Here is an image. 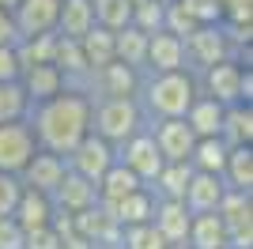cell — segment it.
<instances>
[{
  "label": "cell",
  "mask_w": 253,
  "mask_h": 249,
  "mask_svg": "<svg viewBox=\"0 0 253 249\" xmlns=\"http://www.w3.org/2000/svg\"><path fill=\"white\" fill-rule=\"evenodd\" d=\"M11 45H19V31L8 11H0V49H11Z\"/></svg>",
  "instance_id": "f35d334b"
},
{
  "label": "cell",
  "mask_w": 253,
  "mask_h": 249,
  "mask_svg": "<svg viewBox=\"0 0 253 249\" xmlns=\"http://www.w3.org/2000/svg\"><path fill=\"white\" fill-rule=\"evenodd\" d=\"M140 83H144V72H132L125 64H106L91 76V87H87V98H136Z\"/></svg>",
  "instance_id": "30bf717a"
},
{
  "label": "cell",
  "mask_w": 253,
  "mask_h": 249,
  "mask_svg": "<svg viewBox=\"0 0 253 249\" xmlns=\"http://www.w3.org/2000/svg\"><path fill=\"white\" fill-rule=\"evenodd\" d=\"M242 102H246V106L253 102V72H250V68L242 72Z\"/></svg>",
  "instance_id": "60d3db41"
},
{
  "label": "cell",
  "mask_w": 253,
  "mask_h": 249,
  "mask_svg": "<svg viewBox=\"0 0 253 249\" xmlns=\"http://www.w3.org/2000/svg\"><path fill=\"white\" fill-rule=\"evenodd\" d=\"M189 211L181 200H155V215H151V227L159 230V238L167 246H185L189 238Z\"/></svg>",
  "instance_id": "2e32d148"
},
{
  "label": "cell",
  "mask_w": 253,
  "mask_h": 249,
  "mask_svg": "<svg viewBox=\"0 0 253 249\" xmlns=\"http://www.w3.org/2000/svg\"><path fill=\"white\" fill-rule=\"evenodd\" d=\"M57 249H91L84 238H76V234H61V246Z\"/></svg>",
  "instance_id": "ab89813d"
},
{
  "label": "cell",
  "mask_w": 253,
  "mask_h": 249,
  "mask_svg": "<svg viewBox=\"0 0 253 249\" xmlns=\"http://www.w3.org/2000/svg\"><path fill=\"white\" fill-rule=\"evenodd\" d=\"M57 15H61V0H19L11 11V23L23 38H42V34H57Z\"/></svg>",
  "instance_id": "9c48e42d"
},
{
  "label": "cell",
  "mask_w": 253,
  "mask_h": 249,
  "mask_svg": "<svg viewBox=\"0 0 253 249\" xmlns=\"http://www.w3.org/2000/svg\"><path fill=\"white\" fill-rule=\"evenodd\" d=\"M181 121L189 124V132L197 136V140H215V136H219V124H223V106H215L211 98L197 94Z\"/></svg>",
  "instance_id": "d6986e66"
},
{
  "label": "cell",
  "mask_w": 253,
  "mask_h": 249,
  "mask_svg": "<svg viewBox=\"0 0 253 249\" xmlns=\"http://www.w3.org/2000/svg\"><path fill=\"white\" fill-rule=\"evenodd\" d=\"M53 49H57V34H42V38H23L15 45L19 68H38V64H53Z\"/></svg>",
  "instance_id": "f546056e"
},
{
  "label": "cell",
  "mask_w": 253,
  "mask_h": 249,
  "mask_svg": "<svg viewBox=\"0 0 253 249\" xmlns=\"http://www.w3.org/2000/svg\"><path fill=\"white\" fill-rule=\"evenodd\" d=\"M128 4H132V8H136V4H148V0H128Z\"/></svg>",
  "instance_id": "7bdbcfd3"
},
{
  "label": "cell",
  "mask_w": 253,
  "mask_h": 249,
  "mask_svg": "<svg viewBox=\"0 0 253 249\" xmlns=\"http://www.w3.org/2000/svg\"><path fill=\"white\" fill-rule=\"evenodd\" d=\"M117 249H167V242L159 238V230L151 223H140V227H121Z\"/></svg>",
  "instance_id": "1f68e13d"
},
{
  "label": "cell",
  "mask_w": 253,
  "mask_h": 249,
  "mask_svg": "<svg viewBox=\"0 0 253 249\" xmlns=\"http://www.w3.org/2000/svg\"><path fill=\"white\" fill-rule=\"evenodd\" d=\"M38 144H34L27 121H11V124H0V174L8 177H19L23 166L34 159Z\"/></svg>",
  "instance_id": "52a82bcc"
},
{
  "label": "cell",
  "mask_w": 253,
  "mask_h": 249,
  "mask_svg": "<svg viewBox=\"0 0 253 249\" xmlns=\"http://www.w3.org/2000/svg\"><path fill=\"white\" fill-rule=\"evenodd\" d=\"M250 68L246 61H223V64H211L208 72L197 76V91L204 98H211L215 106H246L242 102V72Z\"/></svg>",
  "instance_id": "5b68a950"
},
{
  "label": "cell",
  "mask_w": 253,
  "mask_h": 249,
  "mask_svg": "<svg viewBox=\"0 0 253 249\" xmlns=\"http://www.w3.org/2000/svg\"><path fill=\"white\" fill-rule=\"evenodd\" d=\"M114 61L132 68V72H144V61H148V34H140L136 27H125V31L114 34Z\"/></svg>",
  "instance_id": "cb8c5ba5"
},
{
  "label": "cell",
  "mask_w": 253,
  "mask_h": 249,
  "mask_svg": "<svg viewBox=\"0 0 253 249\" xmlns=\"http://www.w3.org/2000/svg\"><path fill=\"white\" fill-rule=\"evenodd\" d=\"M64 163H68V170H72V174H80V177H87V181H95V185H98V181H102V174L117 163V151L106 144V140H98V136L87 132L84 140H80V147H76Z\"/></svg>",
  "instance_id": "ba28073f"
},
{
  "label": "cell",
  "mask_w": 253,
  "mask_h": 249,
  "mask_svg": "<svg viewBox=\"0 0 253 249\" xmlns=\"http://www.w3.org/2000/svg\"><path fill=\"white\" fill-rule=\"evenodd\" d=\"M223 185L234 193H253V147H227Z\"/></svg>",
  "instance_id": "603a6c76"
},
{
  "label": "cell",
  "mask_w": 253,
  "mask_h": 249,
  "mask_svg": "<svg viewBox=\"0 0 253 249\" xmlns=\"http://www.w3.org/2000/svg\"><path fill=\"white\" fill-rule=\"evenodd\" d=\"M80 53H84V61H87V68H91V76H95L98 68L114 64V34L102 31V27L87 31L84 38H80Z\"/></svg>",
  "instance_id": "4316f807"
},
{
  "label": "cell",
  "mask_w": 253,
  "mask_h": 249,
  "mask_svg": "<svg viewBox=\"0 0 253 249\" xmlns=\"http://www.w3.org/2000/svg\"><path fill=\"white\" fill-rule=\"evenodd\" d=\"M167 249H189V246H167Z\"/></svg>",
  "instance_id": "ee69618b"
},
{
  "label": "cell",
  "mask_w": 253,
  "mask_h": 249,
  "mask_svg": "<svg viewBox=\"0 0 253 249\" xmlns=\"http://www.w3.org/2000/svg\"><path fill=\"white\" fill-rule=\"evenodd\" d=\"M185 246L189 249H227V230H223L219 215H193Z\"/></svg>",
  "instance_id": "484cf974"
},
{
  "label": "cell",
  "mask_w": 253,
  "mask_h": 249,
  "mask_svg": "<svg viewBox=\"0 0 253 249\" xmlns=\"http://www.w3.org/2000/svg\"><path fill=\"white\" fill-rule=\"evenodd\" d=\"M27 110H31V102L19 83H0V124L27 121Z\"/></svg>",
  "instance_id": "4dcf8cb0"
},
{
  "label": "cell",
  "mask_w": 253,
  "mask_h": 249,
  "mask_svg": "<svg viewBox=\"0 0 253 249\" xmlns=\"http://www.w3.org/2000/svg\"><path fill=\"white\" fill-rule=\"evenodd\" d=\"M163 72H189L185 68V42L167 31L148 34V61H144V76H163Z\"/></svg>",
  "instance_id": "7c38bea8"
},
{
  "label": "cell",
  "mask_w": 253,
  "mask_h": 249,
  "mask_svg": "<svg viewBox=\"0 0 253 249\" xmlns=\"http://www.w3.org/2000/svg\"><path fill=\"white\" fill-rule=\"evenodd\" d=\"M185 15H189L197 27H208V23H223V4L219 0H174Z\"/></svg>",
  "instance_id": "836d02e7"
},
{
  "label": "cell",
  "mask_w": 253,
  "mask_h": 249,
  "mask_svg": "<svg viewBox=\"0 0 253 249\" xmlns=\"http://www.w3.org/2000/svg\"><path fill=\"white\" fill-rule=\"evenodd\" d=\"M219 140L227 147H253V106H227L223 110Z\"/></svg>",
  "instance_id": "ffe728a7"
},
{
  "label": "cell",
  "mask_w": 253,
  "mask_h": 249,
  "mask_svg": "<svg viewBox=\"0 0 253 249\" xmlns=\"http://www.w3.org/2000/svg\"><path fill=\"white\" fill-rule=\"evenodd\" d=\"M136 189H144V185H140V177L132 174V170H125L121 163H114L102 174V181H98V204H102V208H114L117 200L132 197Z\"/></svg>",
  "instance_id": "44dd1931"
},
{
  "label": "cell",
  "mask_w": 253,
  "mask_h": 249,
  "mask_svg": "<svg viewBox=\"0 0 253 249\" xmlns=\"http://www.w3.org/2000/svg\"><path fill=\"white\" fill-rule=\"evenodd\" d=\"M27 128H31L38 151L68 159L91 132V98L80 91H61L49 102H38L27 110Z\"/></svg>",
  "instance_id": "6da1fadb"
},
{
  "label": "cell",
  "mask_w": 253,
  "mask_h": 249,
  "mask_svg": "<svg viewBox=\"0 0 253 249\" xmlns=\"http://www.w3.org/2000/svg\"><path fill=\"white\" fill-rule=\"evenodd\" d=\"M223 163H227V144H223L219 136H215V140H197V144H193L189 166L197 170V174L223 177Z\"/></svg>",
  "instance_id": "83f0119b"
},
{
  "label": "cell",
  "mask_w": 253,
  "mask_h": 249,
  "mask_svg": "<svg viewBox=\"0 0 253 249\" xmlns=\"http://www.w3.org/2000/svg\"><path fill=\"white\" fill-rule=\"evenodd\" d=\"M0 249H23V230L15 227V219H0Z\"/></svg>",
  "instance_id": "74e56055"
},
{
  "label": "cell",
  "mask_w": 253,
  "mask_h": 249,
  "mask_svg": "<svg viewBox=\"0 0 253 249\" xmlns=\"http://www.w3.org/2000/svg\"><path fill=\"white\" fill-rule=\"evenodd\" d=\"M110 215L117 219V227H140V223H151V215H155V193H151V189H136L132 197L117 200V204L110 208Z\"/></svg>",
  "instance_id": "7402d4cb"
},
{
  "label": "cell",
  "mask_w": 253,
  "mask_h": 249,
  "mask_svg": "<svg viewBox=\"0 0 253 249\" xmlns=\"http://www.w3.org/2000/svg\"><path fill=\"white\" fill-rule=\"evenodd\" d=\"M15 4H19V0H0V11H8V15H11V11H15Z\"/></svg>",
  "instance_id": "b9f144b4"
},
{
  "label": "cell",
  "mask_w": 253,
  "mask_h": 249,
  "mask_svg": "<svg viewBox=\"0 0 253 249\" xmlns=\"http://www.w3.org/2000/svg\"><path fill=\"white\" fill-rule=\"evenodd\" d=\"M223 193H227L223 177L197 174V170H193V177H189V185H185V197H181V204H185V211H189V215H215V208H219Z\"/></svg>",
  "instance_id": "9a60e30c"
},
{
  "label": "cell",
  "mask_w": 253,
  "mask_h": 249,
  "mask_svg": "<svg viewBox=\"0 0 253 249\" xmlns=\"http://www.w3.org/2000/svg\"><path fill=\"white\" fill-rule=\"evenodd\" d=\"M87 31H95V8H91V0H61V15H57V38L80 42Z\"/></svg>",
  "instance_id": "ac0fdd59"
},
{
  "label": "cell",
  "mask_w": 253,
  "mask_h": 249,
  "mask_svg": "<svg viewBox=\"0 0 253 249\" xmlns=\"http://www.w3.org/2000/svg\"><path fill=\"white\" fill-rule=\"evenodd\" d=\"M163 15H167V0H148L132 8V27L140 34H159L163 31Z\"/></svg>",
  "instance_id": "d6a6232c"
},
{
  "label": "cell",
  "mask_w": 253,
  "mask_h": 249,
  "mask_svg": "<svg viewBox=\"0 0 253 249\" xmlns=\"http://www.w3.org/2000/svg\"><path fill=\"white\" fill-rule=\"evenodd\" d=\"M64 174H68V163H64L61 155L34 151V159L23 166V174H19V185L31 189V193H42V197H53L57 185L64 181Z\"/></svg>",
  "instance_id": "8fae6325"
},
{
  "label": "cell",
  "mask_w": 253,
  "mask_h": 249,
  "mask_svg": "<svg viewBox=\"0 0 253 249\" xmlns=\"http://www.w3.org/2000/svg\"><path fill=\"white\" fill-rule=\"evenodd\" d=\"M91 8H95V27H102L110 34L132 27V4L128 0H91Z\"/></svg>",
  "instance_id": "f1b7e54d"
},
{
  "label": "cell",
  "mask_w": 253,
  "mask_h": 249,
  "mask_svg": "<svg viewBox=\"0 0 253 249\" xmlns=\"http://www.w3.org/2000/svg\"><path fill=\"white\" fill-rule=\"evenodd\" d=\"M61 246V234L53 227H42V230H31L23 234V249H57Z\"/></svg>",
  "instance_id": "d590c367"
},
{
  "label": "cell",
  "mask_w": 253,
  "mask_h": 249,
  "mask_svg": "<svg viewBox=\"0 0 253 249\" xmlns=\"http://www.w3.org/2000/svg\"><path fill=\"white\" fill-rule=\"evenodd\" d=\"M23 68H19V57H15V45L11 49H0V83H19Z\"/></svg>",
  "instance_id": "8d00e7d4"
},
{
  "label": "cell",
  "mask_w": 253,
  "mask_h": 249,
  "mask_svg": "<svg viewBox=\"0 0 253 249\" xmlns=\"http://www.w3.org/2000/svg\"><path fill=\"white\" fill-rule=\"evenodd\" d=\"M144 128H148V117L136 98H95L91 102V136L106 140L114 151Z\"/></svg>",
  "instance_id": "3957f363"
},
{
  "label": "cell",
  "mask_w": 253,
  "mask_h": 249,
  "mask_svg": "<svg viewBox=\"0 0 253 249\" xmlns=\"http://www.w3.org/2000/svg\"><path fill=\"white\" fill-rule=\"evenodd\" d=\"M148 128H151V140H155L163 163H189L197 136L189 132L185 121H155V124H148Z\"/></svg>",
  "instance_id": "4fadbf2b"
},
{
  "label": "cell",
  "mask_w": 253,
  "mask_h": 249,
  "mask_svg": "<svg viewBox=\"0 0 253 249\" xmlns=\"http://www.w3.org/2000/svg\"><path fill=\"white\" fill-rule=\"evenodd\" d=\"M53 215H57L53 200L42 197V193H31V189H23L19 204H15V211H11V219H15V227H19L23 234L42 230V227H53Z\"/></svg>",
  "instance_id": "e0dca14e"
},
{
  "label": "cell",
  "mask_w": 253,
  "mask_h": 249,
  "mask_svg": "<svg viewBox=\"0 0 253 249\" xmlns=\"http://www.w3.org/2000/svg\"><path fill=\"white\" fill-rule=\"evenodd\" d=\"M189 177H193V166L189 163H167L148 189L155 193V200H181V197H185Z\"/></svg>",
  "instance_id": "d4e9b609"
},
{
  "label": "cell",
  "mask_w": 253,
  "mask_h": 249,
  "mask_svg": "<svg viewBox=\"0 0 253 249\" xmlns=\"http://www.w3.org/2000/svg\"><path fill=\"white\" fill-rule=\"evenodd\" d=\"M117 163L125 166V170H132L144 189H148L151 181L159 177V170L167 166V163H163V155H159V147H155V140H151V128L136 132L132 140H125V144L117 147Z\"/></svg>",
  "instance_id": "8992f818"
},
{
  "label": "cell",
  "mask_w": 253,
  "mask_h": 249,
  "mask_svg": "<svg viewBox=\"0 0 253 249\" xmlns=\"http://www.w3.org/2000/svg\"><path fill=\"white\" fill-rule=\"evenodd\" d=\"M19 197H23V185H19V177H8V174H0V219H8L11 211H15Z\"/></svg>",
  "instance_id": "e575fe53"
},
{
  "label": "cell",
  "mask_w": 253,
  "mask_h": 249,
  "mask_svg": "<svg viewBox=\"0 0 253 249\" xmlns=\"http://www.w3.org/2000/svg\"><path fill=\"white\" fill-rule=\"evenodd\" d=\"M223 61H246L250 64V53L234 49V42L227 38V27L223 23H208V27H197V31L185 38V68L193 76L208 72L211 64Z\"/></svg>",
  "instance_id": "277c9868"
},
{
  "label": "cell",
  "mask_w": 253,
  "mask_h": 249,
  "mask_svg": "<svg viewBox=\"0 0 253 249\" xmlns=\"http://www.w3.org/2000/svg\"><path fill=\"white\" fill-rule=\"evenodd\" d=\"M197 94L201 91H197L193 72H163V76H144L136 102L148 124H155V121H181Z\"/></svg>",
  "instance_id": "7a4b0ae2"
},
{
  "label": "cell",
  "mask_w": 253,
  "mask_h": 249,
  "mask_svg": "<svg viewBox=\"0 0 253 249\" xmlns=\"http://www.w3.org/2000/svg\"><path fill=\"white\" fill-rule=\"evenodd\" d=\"M49 200H53V208H57L61 215H80V211H87V208L98 204V185L68 170L64 181L57 185V193H53Z\"/></svg>",
  "instance_id": "5bb4252c"
}]
</instances>
